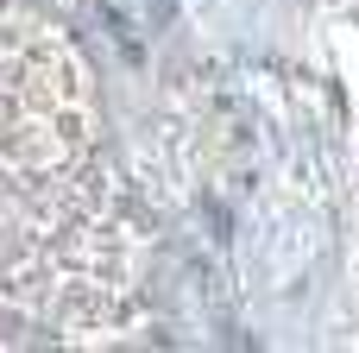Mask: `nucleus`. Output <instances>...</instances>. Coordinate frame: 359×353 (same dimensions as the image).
<instances>
[]
</instances>
